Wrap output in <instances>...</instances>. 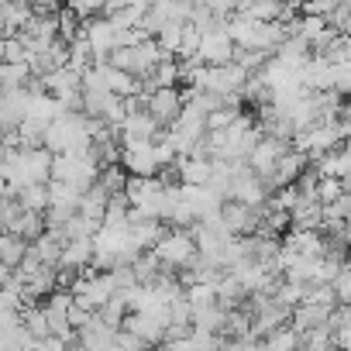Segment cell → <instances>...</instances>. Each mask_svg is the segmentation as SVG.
I'll return each instance as SVG.
<instances>
[{"label":"cell","instance_id":"18","mask_svg":"<svg viewBox=\"0 0 351 351\" xmlns=\"http://www.w3.org/2000/svg\"><path fill=\"white\" fill-rule=\"evenodd\" d=\"M158 186H162V183L155 180V176H128V180H124V197H128L131 207H138V204H145Z\"/></svg>","mask_w":351,"mask_h":351},{"label":"cell","instance_id":"9","mask_svg":"<svg viewBox=\"0 0 351 351\" xmlns=\"http://www.w3.org/2000/svg\"><path fill=\"white\" fill-rule=\"evenodd\" d=\"M317 169V176H337V180H348V172H351V155H348V145H334L327 152H320L317 162H310Z\"/></svg>","mask_w":351,"mask_h":351},{"label":"cell","instance_id":"31","mask_svg":"<svg viewBox=\"0 0 351 351\" xmlns=\"http://www.w3.org/2000/svg\"><path fill=\"white\" fill-rule=\"evenodd\" d=\"M183 296L190 300V306H207V303H217V289H214V282H204V279L186 282V286H183Z\"/></svg>","mask_w":351,"mask_h":351},{"label":"cell","instance_id":"8","mask_svg":"<svg viewBox=\"0 0 351 351\" xmlns=\"http://www.w3.org/2000/svg\"><path fill=\"white\" fill-rule=\"evenodd\" d=\"M231 49H234V42L224 35V28H217V32L200 35L197 59H200V62H207V66H224V62H231Z\"/></svg>","mask_w":351,"mask_h":351},{"label":"cell","instance_id":"23","mask_svg":"<svg viewBox=\"0 0 351 351\" xmlns=\"http://www.w3.org/2000/svg\"><path fill=\"white\" fill-rule=\"evenodd\" d=\"M8 231L21 234L25 241H35V238H38V234L45 231V217H42V210H21V214L14 217V224H11Z\"/></svg>","mask_w":351,"mask_h":351},{"label":"cell","instance_id":"34","mask_svg":"<svg viewBox=\"0 0 351 351\" xmlns=\"http://www.w3.org/2000/svg\"><path fill=\"white\" fill-rule=\"evenodd\" d=\"M330 289H334V296H337V303H351V269H348V262L337 269V276L330 279Z\"/></svg>","mask_w":351,"mask_h":351},{"label":"cell","instance_id":"26","mask_svg":"<svg viewBox=\"0 0 351 351\" xmlns=\"http://www.w3.org/2000/svg\"><path fill=\"white\" fill-rule=\"evenodd\" d=\"M341 193H348V180H337V176H317V186H313V200L317 204H330Z\"/></svg>","mask_w":351,"mask_h":351},{"label":"cell","instance_id":"1","mask_svg":"<svg viewBox=\"0 0 351 351\" xmlns=\"http://www.w3.org/2000/svg\"><path fill=\"white\" fill-rule=\"evenodd\" d=\"M193 252H197V245H193V238H190L186 228H165L158 234V241L152 245V255L158 258V265L162 269H172V272L183 269L193 258Z\"/></svg>","mask_w":351,"mask_h":351},{"label":"cell","instance_id":"12","mask_svg":"<svg viewBox=\"0 0 351 351\" xmlns=\"http://www.w3.org/2000/svg\"><path fill=\"white\" fill-rule=\"evenodd\" d=\"M121 165L128 176H155V155H152V141L141 148H121Z\"/></svg>","mask_w":351,"mask_h":351},{"label":"cell","instance_id":"7","mask_svg":"<svg viewBox=\"0 0 351 351\" xmlns=\"http://www.w3.org/2000/svg\"><path fill=\"white\" fill-rule=\"evenodd\" d=\"M306 165H310V162H306V155H303V152H296V148H286V152L276 158L272 172L265 176L262 183H265V190L272 193L276 186H286V183H293V180H296V176H300Z\"/></svg>","mask_w":351,"mask_h":351},{"label":"cell","instance_id":"21","mask_svg":"<svg viewBox=\"0 0 351 351\" xmlns=\"http://www.w3.org/2000/svg\"><path fill=\"white\" fill-rule=\"evenodd\" d=\"M0 14H4V21H8V35L25 32L28 21L35 18L32 8H28V4H18V0H4V4H0Z\"/></svg>","mask_w":351,"mask_h":351},{"label":"cell","instance_id":"39","mask_svg":"<svg viewBox=\"0 0 351 351\" xmlns=\"http://www.w3.org/2000/svg\"><path fill=\"white\" fill-rule=\"evenodd\" d=\"M32 14H56L62 8V0H28Z\"/></svg>","mask_w":351,"mask_h":351},{"label":"cell","instance_id":"40","mask_svg":"<svg viewBox=\"0 0 351 351\" xmlns=\"http://www.w3.org/2000/svg\"><path fill=\"white\" fill-rule=\"evenodd\" d=\"M11 279V265H4V262H0V286H4Z\"/></svg>","mask_w":351,"mask_h":351},{"label":"cell","instance_id":"17","mask_svg":"<svg viewBox=\"0 0 351 351\" xmlns=\"http://www.w3.org/2000/svg\"><path fill=\"white\" fill-rule=\"evenodd\" d=\"M90 258H93V241L90 238H69L59 252V265H73V269L86 265Z\"/></svg>","mask_w":351,"mask_h":351},{"label":"cell","instance_id":"19","mask_svg":"<svg viewBox=\"0 0 351 351\" xmlns=\"http://www.w3.org/2000/svg\"><path fill=\"white\" fill-rule=\"evenodd\" d=\"M258 348H265V351H296V348H300V334H296L289 324H279L276 330H269V334L258 341Z\"/></svg>","mask_w":351,"mask_h":351},{"label":"cell","instance_id":"4","mask_svg":"<svg viewBox=\"0 0 351 351\" xmlns=\"http://www.w3.org/2000/svg\"><path fill=\"white\" fill-rule=\"evenodd\" d=\"M145 110H148L162 128L172 124L176 117H180V110H183V90H180V86H158V90H152L148 100H145Z\"/></svg>","mask_w":351,"mask_h":351},{"label":"cell","instance_id":"13","mask_svg":"<svg viewBox=\"0 0 351 351\" xmlns=\"http://www.w3.org/2000/svg\"><path fill=\"white\" fill-rule=\"evenodd\" d=\"M62 110H66V107H62V104H59V100H56L52 93L38 90V93H32V97H28V114H25V117L45 128V124H49L52 117H59Z\"/></svg>","mask_w":351,"mask_h":351},{"label":"cell","instance_id":"14","mask_svg":"<svg viewBox=\"0 0 351 351\" xmlns=\"http://www.w3.org/2000/svg\"><path fill=\"white\" fill-rule=\"evenodd\" d=\"M80 348H93V351H107V348H114V327H107V324L97 317V310H93L90 324L80 330Z\"/></svg>","mask_w":351,"mask_h":351},{"label":"cell","instance_id":"32","mask_svg":"<svg viewBox=\"0 0 351 351\" xmlns=\"http://www.w3.org/2000/svg\"><path fill=\"white\" fill-rule=\"evenodd\" d=\"M28 76V62H0V86H25Z\"/></svg>","mask_w":351,"mask_h":351},{"label":"cell","instance_id":"24","mask_svg":"<svg viewBox=\"0 0 351 351\" xmlns=\"http://www.w3.org/2000/svg\"><path fill=\"white\" fill-rule=\"evenodd\" d=\"M25 252H28V241H25L21 234H14V231H0V262L14 269V265L21 262Z\"/></svg>","mask_w":351,"mask_h":351},{"label":"cell","instance_id":"33","mask_svg":"<svg viewBox=\"0 0 351 351\" xmlns=\"http://www.w3.org/2000/svg\"><path fill=\"white\" fill-rule=\"evenodd\" d=\"M180 35H183V21H162V28L155 32V42L172 56V52H176V45H180Z\"/></svg>","mask_w":351,"mask_h":351},{"label":"cell","instance_id":"28","mask_svg":"<svg viewBox=\"0 0 351 351\" xmlns=\"http://www.w3.org/2000/svg\"><path fill=\"white\" fill-rule=\"evenodd\" d=\"M241 100L258 107V104H269V100H272V90L262 83V76H258V73H248V76H245V83H241Z\"/></svg>","mask_w":351,"mask_h":351},{"label":"cell","instance_id":"2","mask_svg":"<svg viewBox=\"0 0 351 351\" xmlns=\"http://www.w3.org/2000/svg\"><path fill=\"white\" fill-rule=\"evenodd\" d=\"M228 197L238 200V204H248V207H262L265 197H269V190L258 180V172L248 169V162H234V172H231V180H228Z\"/></svg>","mask_w":351,"mask_h":351},{"label":"cell","instance_id":"22","mask_svg":"<svg viewBox=\"0 0 351 351\" xmlns=\"http://www.w3.org/2000/svg\"><path fill=\"white\" fill-rule=\"evenodd\" d=\"M14 200L21 204V210H45L49 207V183H25Z\"/></svg>","mask_w":351,"mask_h":351},{"label":"cell","instance_id":"35","mask_svg":"<svg viewBox=\"0 0 351 351\" xmlns=\"http://www.w3.org/2000/svg\"><path fill=\"white\" fill-rule=\"evenodd\" d=\"M330 90H334L337 97H348V90H351V62L330 66Z\"/></svg>","mask_w":351,"mask_h":351},{"label":"cell","instance_id":"25","mask_svg":"<svg viewBox=\"0 0 351 351\" xmlns=\"http://www.w3.org/2000/svg\"><path fill=\"white\" fill-rule=\"evenodd\" d=\"M80 204V190L62 183V180H49V207H66V210H76Z\"/></svg>","mask_w":351,"mask_h":351},{"label":"cell","instance_id":"15","mask_svg":"<svg viewBox=\"0 0 351 351\" xmlns=\"http://www.w3.org/2000/svg\"><path fill=\"white\" fill-rule=\"evenodd\" d=\"M224 317H228V310H221L217 303H207V306H193L190 310L193 330H207V334H221L224 330Z\"/></svg>","mask_w":351,"mask_h":351},{"label":"cell","instance_id":"11","mask_svg":"<svg viewBox=\"0 0 351 351\" xmlns=\"http://www.w3.org/2000/svg\"><path fill=\"white\" fill-rule=\"evenodd\" d=\"M172 162H176V169H180V183L204 186V183L210 180V158H200V155H176Z\"/></svg>","mask_w":351,"mask_h":351},{"label":"cell","instance_id":"36","mask_svg":"<svg viewBox=\"0 0 351 351\" xmlns=\"http://www.w3.org/2000/svg\"><path fill=\"white\" fill-rule=\"evenodd\" d=\"M62 8H69L80 21L90 14H104V0H62Z\"/></svg>","mask_w":351,"mask_h":351},{"label":"cell","instance_id":"3","mask_svg":"<svg viewBox=\"0 0 351 351\" xmlns=\"http://www.w3.org/2000/svg\"><path fill=\"white\" fill-rule=\"evenodd\" d=\"M80 35L90 42V52H93V66L107 62V52L114 49V25L104 18V14H90L80 21Z\"/></svg>","mask_w":351,"mask_h":351},{"label":"cell","instance_id":"27","mask_svg":"<svg viewBox=\"0 0 351 351\" xmlns=\"http://www.w3.org/2000/svg\"><path fill=\"white\" fill-rule=\"evenodd\" d=\"M317 56H324L330 66H344V62H351V42H348V35L337 32V35L317 52Z\"/></svg>","mask_w":351,"mask_h":351},{"label":"cell","instance_id":"37","mask_svg":"<svg viewBox=\"0 0 351 351\" xmlns=\"http://www.w3.org/2000/svg\"><path fill=\"white\" fill-rule=\"evenodd\" d=\"M114 348L141 351V348H148V341H145V337H138V334H134V330H128V327H117V330H114Z\"/></svg>","mask_w":351,"mask_h":351},{"label":"cell","instance_id":"10","mask_svg":"<svg viewBox=\"0 0 351 351\" xmlns=\"http://www.w3.org/2000/svg\"><path fill=\"white\" fill-rule=\"evenodd\" d=\"M327 306H320V303H310V300H300L296 306H289V327L296 330V334H303V330H310V327H320V324H327Z\"/></svg>","mask_w":351,"mask_h":351},{"label":"cell","instance_id":"38","mask_svg":"<svg viewBox=\"0 0 351 351\" xmlns=\"http://www.w3.org/2000/svg\"><path fill=\"white\" fill-rule=\"evenodd\" d=\"M90 317H93V310H86V306H80V303H69V310H66V320H69L73 330H83V327L90 324Z\"/></svg>","mask_w":351,"mask_h":351},{"label":"cell","instance_id":"6","mask_svg":"<svg viewBox=\"0 0 351 351\" xmlns=\"http://www.w3.org/2000/svg\"><path fill=\"white\" fill-rule=\"evenodd\" d=\"M28 90L25 86H0V131H14L28 114Z\"/></svg>","mask_w":351,"mask_h":351},{"label":"cell","instance_id":"29","mask_svg":"<svg viewBox=\"0 0 351 351\" xmlns=\"http://www.w3.org/2000/svg\"><path fill=\"white\" fill-rule=\"evenodd\" d=\"M300 348L306 351H334V341H330V327L320 324V327H310L300 334Z\"/></svg>","mask_w":351,"mask_h":351},{"label":"cell","instance_id":"20","mask_svg":"<svg viewBox=\"0 0 351 351\" xmlns=\"http://www.w3.org/2000/svg\"><path fill=\"white\" fill-rule=\"evenodd\" d=\"M104 83H107V90H110L114 97H131V93H138V76H131V73H124V69H114V66H107V62H104Z\"/></svg>","mask_w":351,"mask_h":351},{"label":"cell","instance_id":"42","mask_svg":"<svg viewBox=\"0 0 351 351\" xmlns=\"http://www.w3.org/2000/svg\"><path fill=\"white\" fill-rule=\"evenodd\" d=\"M18 4H28V0H18Z\"/></svg>","mask_w":351,"mask_h":351},{"label":"cell","instance_id":"5","mask_svg":"<svg viewBox=\"0 0 351 351\" xmlns=\"http://www.w3.org/2000/svg\"><path fill=\"white\" fill-rule=\"evenodd\" d=\"M286 148H289V141L272 138V134H262V138L252 145V152L245 155V162H248L252 172H258V180H265V176L272 172V165H276V158H279Z\"/></svg>","mask_w":351,"mask_h":351},{"label":"cell","instance_id":"16","mask_svg":"<svg viewBox=\"0 0 351 351\" xmlns=\"http://www.w3.org/2000/svg\"><path fill=\"white\" fill-rule=\"evenodd\" d=\"M25 165H28V180L32 183H49V169H52V152L45 145L25 148Z\"/></svg>","mask_w":351,"mask_h":351},{"label":"cell","instance_id":"30","mask_svg":"<svg viewBox=\"0 0 351 351\" xmlns=\"http://www.w3.org/2000/svg\"><path fill=\"white\" fill-rule=\"evenodd\" d=\"M124 180H128V172H124L121 162L100 165V172H97V183H100L107 193H121V190H124Z\"/></svg>","mask_w":351,"mask_h":351},{"label":"cell","instance_id":"41","mask_svg":"<svg viewBox=\"0 0 351 351\" xmlns=\"http://www.w3.org/2000/svg\"><path fill=\"white\" fill-rule=\"evenodd\" d=\"M8 35V21H4V14H0V38Z\"/></svg>","mask_w":351,"mask_h":351}]
</instances>
